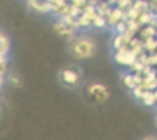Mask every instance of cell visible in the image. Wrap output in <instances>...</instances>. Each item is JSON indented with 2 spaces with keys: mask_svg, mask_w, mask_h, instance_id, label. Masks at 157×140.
I'll list each match as a JSON object with an SVG mask.
<instances>
[{
  "mask_svg": "<svg viewBox=\"0 0 157 140\" xmlns=\"http://www.w3.org/2000/svg\"><path fill=\"white\" fill-rule=\"evenodd\" d=\"M90 92L94 95V97L96 98V99L101 100V99H107L108 98V91H107V89L103 87H101V85H93L92 89H90Z\"/></svg>",
  "mask_w": 157,
  "mask_h": 140,
  "instance_id": "cell-2",
  "label": "cell"
},
{
  "mask_svg": "<svg viewBox=\"0 0 157 140\" xmlns=\"http://www.w3.org/2000/svg\"><path fill=\"white\" fill-rule=\"evenodd\" d=\"M92 50V45L87 41H81L75 47V52H78L80 56H88V55H90Z\"/></svg>",
  "mask_w": 157,
  "mask_h": 140,
  "instance_id": "cell-1",
  "label": "cell"
},
{
  "mask_svg": "<svg viewBox=\"0 0 157 140\" xmlns=\"http://www.w3.org/2000/svg\"><path fill=\"white\" fill-rule=\"evenodd\" d=\"M65 81H67L68 83H75L76 81H78V76L75 75L74 73H69V71H66L65 73Z\"/></svg>",
  "mask_w": 157,
  "mask_h": 140,
  "instance_id": "cell-3",
  "label": "cell"
},
{
  "mask_svg": "<svg viewBox=\"0 0 157 140\" xmlns=\"http://www.w3.org/2000/svg\"><path fill=\"white\" fill-rule=\"evenodd\" d=\"M143 140H157V138H155V137H147V138Z\"/></svg>",
  "mask_w": 157,
  "mask_h": 140,
  "instance_id": "cell-4",
  "label": "cell"
}]
</instances>
